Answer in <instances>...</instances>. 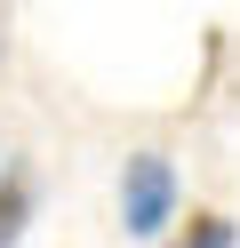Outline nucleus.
I'll return each mask as SVG.
<instances>
[{"label": "nucleus", "instance_id": "nucleus-4", "mask_svg": "<svg viewBox=\"0 0 240 248\" xmlns=\"http://www.w3.org/2000/svg\"><path fill=\"white\" fill-rule=\"evenodd\" d=\"M0 168H8V160H0Z\"/></svg>", "mask_w": 240, "mask_h": 248}, {"label": "nucleus", "instance_id": "nucleus-1", "mask_svg": "<svg viewBox=\"0 0 240 248\" xmlns=\"http://www.w3.org/2000/svg\"><path fill=\"white\" fill-rule=\"evenodd\" d=\"M184 208V184H176L168 152H128L120 160V232L128 240H160Z\"/></svg>", "mask_w": 240, "mask_h": 248}, {"label": "nucleus", "instance_id": "nucleus-3", "mask_svg": "<svg viewBox=\"0 0 240 248\" xmlns=\"http://www.w3.org/2000/svg\"><path fill=\"white\" fill-rule=\"evenodd\" d=\"M32 224V176L24 168H0V248H16Z\"/></svg>", "mask_w": 240, "mask_h": 248}, {"label": "nucleus", "instance_id": "nucleus-2", "mask_svg": "<svg viewBox=\"0 0 240 248\" xmlns=\"http://www.w3.org/2000/svg\"><path fill=\"white\" fill-rule=\"evenodd\" d=\"M160 248H240V224L224 208H176V224L160 232Z\"/></svg>", "mask_w": 240, "mask_h": 248}]
</instances>
